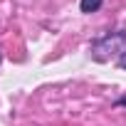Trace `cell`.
<instances>
[{
    "label": "cell",
    "mask_w": 126,
    "mask_h": 126,
    "mask_svg": "<svg viewBox=\"0 0 126 126\" xmlns=\"http://www.w3.org/2000/svg\"><path fill=\"white\" fill-rule=\"evenodd\" d=\"M124 45H126V30H121V32H109V35H104L101 40L92 42V54H94V59L104 62V52L121 54V52H124Z\"/></svg>",
    "instance_id": "6da1fadb"
},
{
    "label": "cell",
    "mask_w": 126,
    "mask_h": 126,
    "mask_svg": "<svg viewBox=\"0 0 126 126\" xmlns=\"http://www.w3.org/2000/svg\"><path fill=\"white\" fill-rule=\"evenodd\" d=\"M119 64H121V67H126V52H121V59H119Z\"/></svg>",
    "instance_id": "3957f363"
},
{
    "label": "cell",
    "mask_w": 126,
    "mask_h": 126,
    "mask_svg": "<svg viewBox=\"0 0 126 126\" xmlns=\"http://www.w3.org/2000/svg\"><path fill=\"white\" fill-rule=\"evenodd\" d=\"M116 104H119V106H126V96H121V99H119Z\"/></svg>",
    "instance_id": "277c9868"
},
{
    "label": "cell",
    "mask_w": 126,
    "mask_h": 126,
    "mask_svg": "<svg viewBox=\"0 0 126 126\" xmlns=\"http://www.w3.org/2000/svg\"><path fill=\"white\" fill-rule=\"evenodd\" d=\"M101 3H104V0H82V3H79V10H82V13H96V10L101 8Z\"/></svg>",
    "instance_id": "7a4b0ae2"
}]
</instances>
